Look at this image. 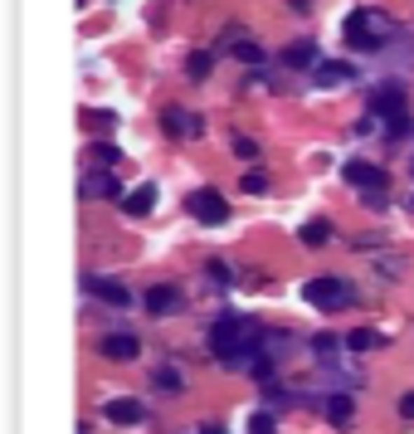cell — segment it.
<instances>
[{
    "label": "cell",
    "mask_w": 414,
    "mask_h": 434,
    "mask_svg": "<svg viewBox=\"0 0 414 434\" xmlns=\"http://www.w3.org/2000/svg\"><path fill=\"white\" fill-rule=\"evenodd\" d=\"M380 34H385V15H375V10L346 15V44L351 49H380Z\"/></svg>",
    "instance_id": "obj_1"
},
{
    "label": "cell",
    "mask_w": 414,
    "mask_h": 434,
    "mask_svg": "<svg viewBox=\"0 0 414 434\" xmlns=\"http://www.w3.org/2000/svg\"><path fill=\"white\" fill-rule=\"evenodd\" d=\"M341 171H346V181H351L356 191H366V196H380V191L390 186L385 166H375V161H346Z\"/></svg>",
    "instance_id": "obj_2"
},
{
    "label": "cell",
    "mask_w": 414,
    "mask_h": 434,
    "mask_svg": "<svg viewBox=\"0 0 414 434\" xmlns=\"http://www.w3.org/2000/svg\"><path fill=\"white\" fill-rule=\"evenodd\" d=\"M186 205H191V215L200 219V224H224V219H229V201H224L219 191H209V186H205V191H195Z\"/></svg>",
    "instance_id": "obj_3"
},
{
    "label": "cell",
    "mask_w": 414,
    "mask_h": 434,
    "mask_svg": "<svg viewBox=\"0 0 414 434\" xmlns=\"http://www.w3.org/2000/svg\"><path fill=\"white\" fill-rule=\"evenodd\" d=\"M308 303H317V308H336V303H346V283L331 278V273L308 278Z\"/></svg>",
    "instance_id": "obj_4"
},
{
    "label": "cell",
    "mask_w": 414,
    "mask_h": 434,
    "mask_svg": "<svg viewBox=\"0 0 414 434\" xmlns=\"http://www.w3.org/2000/svg\"><path fill=\"white\" fill-rule=\"evenodd\" d=\"M103 356L107 361H137L142 356V341L132 332H112V337H103Z\"/></svg>",
    "instance_id": "obj_5"
},
{
    "label": "cell",
    "mask_w": 414,
    "mask_h": 434,
    "mask_svg": "<svg viewBox=\"0 0 414 434\" xmlns=\"http://www.w3.org/2000/svg\"><path fill=\"white\" fill-rule=\"evenodd\" d=\"M103 415L112 420V425H137L146 410H142V400H107L103 405Z\"/></svg>",
    "instance_id": "obj_6"
},
{
    "label": "cell",
    "mask_w": 414,
    "mask_h": 434,
    "mask_svg": "<svg viewBox=\"0 0 414 434\" xmlns=\"http://www.w3.org/2000/svg\"><path fill=\"white\" fill-rule=\"evenodd\" d=\"M166 132H171V137H195V132H200V117L186 112V108H166Z\"/></svg>",
    "instance_id": "obj_7"
},
{
    "label": "cell",
    "mask_w": 414,
    "mask_h": 434,
    "mask_svg": "<svg viewBox=\"0 0 414 434\" xmlns=\"http://www.w3.org/2000/svg\"><path fill=\"white\" fill-rule=\"evenodd\" d=\"M283 64H288V69H317V44H308V39H293V44L283 49Z\"/></svg>",
    "instance_id": "obj_8"
},
{
    "label": "cell",
    "mask_w": 414,
    "mask_h": 434,
    "mask_svg": "<svg viewBox=\"0 0 414 434\" xmlns=\"http://www.w3.org/2000/svg\"><path fill=\"white\" fill-rule=\"evenodd\" d=\"M171 308H181V288H171V283H156V288L146 293V313H171Z\"/></svg>",
    "instance_id": "obj_9"
},
{
    "label": "cell",
    "mask_w": 414,
    "mask_h": 434,
    "mask_svg": "<svg viewBox=\"0 0 414 434\" xmlns=\"http://www.w3.org/2000/svg\"><path fill=\"white\" fill-rule=\"evenodd\" d=\"M151 205H156V186H151V181H146V186H137V191L122 201V210H127V215H151Z\"/></svg>",
    "instance_id": "obj_10"
},
{
    "label": "cell",
    "mask_w": 414,
    "mask_h": 434,
    "mask_svg": "<svg viewBox=\"0 0 414 434\" xmlns=\"http://www.w3.org/2000/svg\"><path fill=\"white\" fill-rule=\"evenodd\" d=\"M326 420H331L336 430H346V425L356 420V405H351V395H331V400H326Z\"/></svg>",
    "instance_id": "obj_11"
},
{
    "label": "cell",
    "mask_w": 414,
    "mask_h": 434,
    "mask_svg": "<svg viewBox=\"0 0 414 434\" xmlns=\"http://www.w3.org/2000/svg\"><path fill=\"white\" fill-rule=\"evenodd\" d=\"M346 346H351V351H380V346H385V337H380V332H371V327H356V332H346Z\"/></svg>",
    "instance_id": "obj_12"
},
{
    "label": "cell",
    "mask_w": 414,
    "mask_h": 434,
    "mask_svg": "<svg viewBox=\"0 0 414 434\" xmlns=\"http://www.w3.org/2000/svg\"><path fill=\"white\" fill-rule=\"evenodd\" d=\"M83 191L88 196H107V201H122V186H117V176L107 171V176H88L83 181Z\"/></svg>",
    "instance_id": "obj_13"
},
{
    "label": "cell",
    "mask_w": 414,
    "mask_h": 434,
    "mask_svg": "<svg viewBox=\"0 0 414 434\" xmlns=\"http://www.w3.org/2000/svg\"><path fill=\"white\" fill-rule=\"evenodd\" d=\"M83 283H88L98 298H107V303H127V288H122V283H112V278H98V273H88Z\"/></svg>",
    "instance_id": "obj_14"
},
{
    "label": "cell",
    "mask_w": 414,
    "mask_h": 434,
    "mask_svg": "<svg viewBox=\"0 0 414 434\" xmlns=\"http://www.w3.org/2000/svg\"><path fill=\"white\" fill-rule=\"evenodd\" d=\"M308 249H322V244H331V219H312V224H303V234H298Z\"/></svg>",
    "instance_id": "obj_15"
},
{
    "label": "cell",
    "mask_w": 414,
    "mask_h": 434,
    "mask_svg": "<svg viewBox=\"0 0 414 434\" xmlns=\"http://www.w3.org/2000/svg\"><path fill=\"white\" fill-rule=\"evenodd\" d=\"M322 83H351V64H317Z\"/></svg>",
    "instance_id": "obj_16"
},
{
    "label": "cell",
    "mask_w": 414,
    "mask_h": 434,
    "mask_svg": "<svg viewBox=\"0 0 414 434\" xmlns=\"http://www.w3.org/2000/svg\"><path fill=\"white\" fill-rule=\"evenodd\" d=\"M88 156H93V161H98V166H107V171H112V166H117V161H122V151H117V147H112V142H98V147H93V151H88Z\"/></svg>",
    "instance_id": "obj_17"
},
{
    "label": "cell",
    "mask_w": 414,
    "mask_h": 434,
    "mask_svg": "<svg viewBox=\"0 0 414 434\" xmlns=\"http://www.w3.org/2000/svg\"><path fill=\"white\" fill-rule=\"evenodd\" d=\"M234 54H239L244 64H258V59H263V44H254V39H239V44H234Z\"/></svg>",
    "instance_id": "obj_18"
},
{
    "label": "cell",
    "mask_w": 414,
    "mask_h": 434,
    "mask_svg": "<svg viewBox=\"0 0 414 434\" xmlns=\"http://www.w3.org/2000/svg\"><path fill=\"white\" fill-rule=\"evenodd\" d=\"M209 64H214L209 54H191V64H186V69H191V79H205V74H209Z\"/></svg>",
    "instance_id": "obj_19"
},
{
    "label": "cell",
    "mask_w": 414,
    "mask_h": 434,
    "mask_svg": "<svg viewBox=\"0 0 414 434\" xmlns=\"http://www.w3.org/2000/svg\"><path fill=\"white\" fill-rule=\"evenodd\" d=\"M83 122H88V127H112L117 117H112V112H103V108H88V112H83Z\"/></svg>",
    "instance_id": "obj_20"
},
{
    "label": "cell",
    "mask_w": 414,
    "mask_h": 434,
    "mask_svg": "<svg viewBox=\"0 0 414 434\" xmlns=\"http://www.w3.org/2000/svg\"><path fill=\"white\" fill-rule=\"evenodd\" d=\"M244 191H254V196L268 191V176H263V171H249V176H244Z\"/></svg>",
    "instance_id": "obj_21"
},
{
    "label": "cell",
    "mask_w": 414,
    "mask_h": 434,
    "mask_svg": "<svg viewBox=\"0 0 414 434\" xmlns=\"http://www.w3.org/2000/svg\"><path fill=\"white\" fill-rule=\"evenodd\" d=\"M156 386H161V391H181V376H176V371H156Z\"/></svg>",
    "instance_id": "obj_22"
},
{
    "label": "cell",
    "mask_w": 414,
    "mask_h": 434,
    "mask_svg": "<svg viewBox=\"0 0 414 434\" xmlns=\"http://www.w3.org/2000/svg\"><path fill=\"white\" fill-rule=\"evenodd\" d=\"M249 430H254V434H273V420H268V415H254Z\"/></svg>",
    "instance_id": "obj_23"
},
{
    "label": "cell",
    "mask_w": 414,
    "mask_h": 434,
    "mask_svg": "<svg viewBox=\"0 0 414 434\" xmlns=\"http://www.w3.org/2000/svg\"><path fill=\"white\" fill-rule=\"evenodd\" d=\"M234 151H239V156H258V147H254L249 137H239V142H234Z\"/></svg>",
    "instance_id": "obj_24"
},
{
    "label": "cell",
    "mask_w": 414,
    "mask_h": 434,
    "mask_svg": "<svg viewBox=\"0 0 414 434\" xmlns=\"http://www.w3.org/2000/svg\"><path fill=\"white\" fill-rule=\"evenodd\" d=\"M312 346H317V351H336V346H341V337H317Z\"/></svg>",
    "instance_id": "obj_25"
},
{
    "label": "cell",
    "mask_w": 414,
    "mask_h": 434,
    "mask_svg": "<svg viewBox=\"0 0 414 434\" xmlns=\"http://www.w3.org/2000/svg\"><path fill=\"white\" fill-rule=\"evenodd\" d=\"M400 415H405V420H414V391H405V400H400Z\"/></svg>",
    "instance_id": "obj_26"
},
{
    "label": "cell",
    "mask_w": 414,
    "mask_h": 434,
    "mask_svg": "<svg viewBox=\"0 0 414 434\" xmlns=\"http://www.w3.org/2000/svg\"><path fill=\"white\" fill-rule=\"evenodd\" d=\"M288 5H293V10H308V5H312V0H288Z\"/></svg>",
    "instance_id": "obj_27"
}]
</instances>
